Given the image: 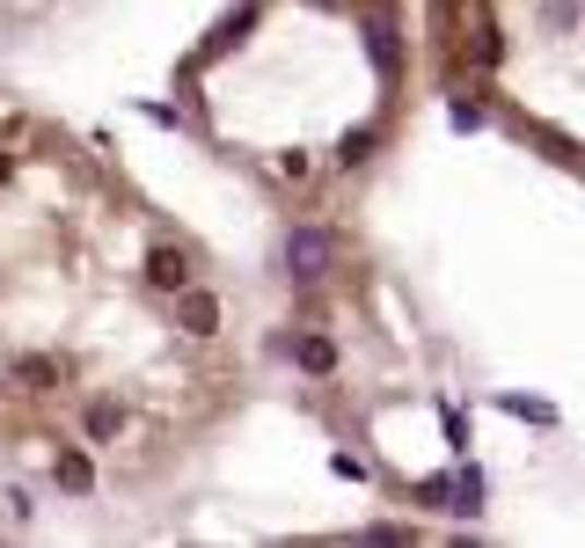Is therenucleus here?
Returning a JSON list of instances; mask_svg holds the SVG:
<instances>
[{"instance_id":"1","label":"nucleus","mask_w":585,"mask_h":548,"mask_svg":"<svg viewBox=\"0 0 585 548\" xmlns=\"http://www.w3.org/2000/svg\"><path fill=\"white\" fill-rule=\"evenodd\" d=\"M278 263H286L292 286H315V278H330V271H337V235H330V227H286Z\"/></svg>"},{"instance_id":"2","label":"nucleus","mask_w":585,"mask_h":548,"mask_svg":"<svg viewBox=\"0 0 585 548\" xmlns=\"http://www.w3.org/2000/svg\"><path fill=\"white\" fill-rule=\"evenodd\" d=\"M146 286H154V293H183V286H191V257L169 249V241H162V249H146Z\"/></svg>"},{"instance_id":"3","label":"nucleus","mask_w":585,"mask_h":548,"mask_svg":"<svg viewBox=\"0 0 585 548\" xmlns=\"http://www.w3.org/2000/svg\"><path fill=\"white\" fill-rule=\"evenodd\" d=\"M439 512H462V520H476V512H483V468H476V461L446 476V498H439Z\"/></svg>"},{"instance_id":"4","label":"nucleus","mask_w":585,"mask_h":548,"mask_svg":"<svg viewBox=\"0 0 585 548\" xmlns=\"http://www.w3.org/2000/svg\"><path fill=\"white\" fill-rule=\"evenodd\" d=\"M176 322H183L191 336H213V330H219V300H213V293H191V286H183V293H176Z\"/></svg>"},{"instance_id":"5","label":"nucleus","mask_w":585,"mask_h":548,"mask_svg":"<svg viewBox=\"0 0 585 548\" xmlns=\"http://www.w3.org/2000/svg\"><path fill=\"white\" fill-rule=\"evenodd\" d=\"M366 51H373V67L389 73H403V37H395V23H381V15H373V23H366Z\"/></svg>"},{"instance_id":"6","label":"nucleus","mask_w":585,"mask_h":548,"mask_svg":"<svg viewBox=\"0 0 585 548\" xmlns=\"http://www.w3.org/2000/svg\"><path fill=\"white\" fill-rule=\"evenodd\" d=\"M51 483H59V490H73V498H88V490H96V461L67 446L59 461H51Z\"/></svg>"},{"instance_id":"7","label":"nucleus","mask_w":585,"mask_h":548,"mask_svg":"<svg viewBox=\"0 0 585 548\" xmlns=\"http://www.w3.org/2000/svg\"><path fill=\"white\" fill-rule=\"evenodd\" d=\"M292 352V366H300V373H337V344H330V336H300V344H286Z\"/></svg>"},{"instance_id":"8","label":"nucleus","mask_w":585,"mask_h":548,"mask_svg":"<svg viewBox=\"0 0 585 548\" xmlns=\"http://www.w3.org/2000/svg\"><path fill=\"white\" fill-rule=\"evenodd\" d=\"M8 381L23 388V395H45V388H59V358H15Z\"/></svg>"},{"instance_id":"9","label":"nucleus","mask_w":585,"mask_h":548,"mask_svg":"<svg viewBox=\"0 0 585 548\" xmlns=\"http://www.w3.org/2000/svg\"><path fill=\"white\" fill-rule=\"evenodd\" d=\"M249 29H256V8H235V15H227V23H219L213 37H205V51H198V59H219L227 45H242Z\"/></svg>"},{"instance_id":"10","label":"nucleus","mask_w":585,"mask_h":548,"mask_svg":"<svg viewBox=\"0 0 585 548\" xmlns=\"http://www.w3.org/2000/svg\"><path fill=\"white\" fill-rule=\"evenodd\" d=\"M373 146H381V132H373V124H359V132H344V140H337V162H344V168H359Z\"/></svg>"},{"instance_id":"11","label":"nucleus","mask_w":585,"mask_h":548,"mask_svg":"<svg viewBox=\"0 0 585 548\" xmlns=\"http://www.w3.org/2000/svg\"><path fill=\"white\" fill-rule=\"evenodd\" d=\"M118 425H124L118 403H88V439H96V446H103V439H118Z\"/></svg>"},{"instance_id":"12","label":"nucleus","mask_w":585,"mask_h":548,"mask_svg":"<svg viewBox=\"0 0 585 548\" xmlns=\"http://www.w3.org/2000/svg\"><path fill=\"white\" fill-rule=\"evenodd\" d=\"M446 124H454V132H483V103L454 96V103H446Z\"/></svg>"},{"instance_id":"13","label":"nucleus","mask_w":585,"mask_h":548,"mask_svg":"<svg viewBox=\"0 0 585 548\" xmlns=\"http://www.w3.org/2000/svg\"><path fill=\"white\" fill-rule=\"evenodd\" d=\"M498 409H512V417H535V425H557V403H527V395H498Z\"/></svg>"},{"instance_id":"14","label":"nucleus","mask_w":585,"mask_h":548,"mask_svg":"<svg viewBox=\"0 0 585 548\" xmlns=\"http://www.w3.org/2000/svg\"><path fill=\"white\" fill-rule=\"evenodd\" d=\"M330 476H344V483H366V476H373V468H366L359 453H330Z\"/></svg>"},{"instance_id":"15","label":"nucleus","mask_w":585,"mask_h":548,"mask_svg":"<svg viewBox=\"0 0 585 548\" xmlns=\"http://www.w3.org/2000/svg\"><path fill=\"white\" fill-rule=\"evenodd\" d=\"M439 425H446V446L468 453V425H462V409H439Z\"/></svg>"},{"instance_id":"16","label":"nucleus","mask_w":585,"mask_h":548,"mask_svg":"<svg viewBox=\"0 0 585 548\" xmlns=\"http://www.w3.org/2000/svg\"><path fill=\"white\" fill-rule=\"evenodd\" d=\"M359 541H381V548H403V541H410V526H366Z\"/></svg>"},{"instance_id":"17","label":"nucleus","mask_w":585,"mask_h":548,"mask_svg":"<svg viewBox=\"0 0 585 548\" xmlns=\"http://www.w3.org/2000/svg\"><path fill=\"white\" fill-rule=\"evenodd\" d=\"M140 110H146V118H154V124H176V132L191 124V118H183V110H169V103H140Z\"/></svg>"},{"instance_id":"18","label":"nucleus","mask_w":585,"mask_h":548,"mask_svg":"<svg viewBox=\"0 0 585 548\" xmlns=\"http://www.w3.org/2000/svg\"><path fill=\"white\" fill-rule=\"evenodd\" d=\"M8 183H15V154H0V191H8Z\"/></svg>"}]
</instances>
